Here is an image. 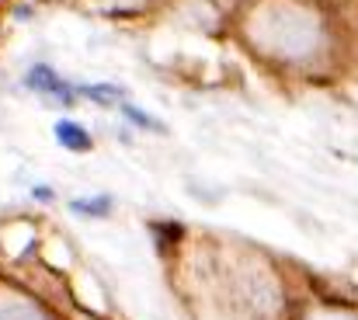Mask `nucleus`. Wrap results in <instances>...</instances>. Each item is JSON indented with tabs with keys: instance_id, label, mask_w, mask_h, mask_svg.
Wrapping results in <instances>:
<instances>
[{
	"instance_id": "2",
	"label": "nucleus",
	"mask_w": 358,
	"mask_h": 320,
	"mask_svg": "<svg viewBox=\"0 0 358 320\" xmlns=\"http://www.w3.org/2000/svg\"><path fill=\"white\" fill-rule=\"evenodd\" d=\"M52 136H56V143L63 146V150H70V153H87L91 146H94V139L87 136V129L84 125H77V122H56V129H52Z\"/></svg>"
},
{
	"instance_id": "4",
	"label": "nucleus",
	"mask_w": 358,
	"mask_h": 320,
	"mask_svg": "<svg viewBox=\"0 0 358 320\" xmlns=\"http://www.w3.org/2000/svg\"><path fill=\"white\" fill-rule=\"evenodd\" d=\"M112 206H115V199L112 195H98V199H73L70 202V209L80 216H94V219H101V216L112 213Z\"/></svg>"
},
{
	"instance_id": "5",
	"label": "nucleus",
	"mask_w": 358,
	"mask_h": 320,
	"mask_svg": "<svg viewBox=\"0 0 358 320\" xmlns=\"http://www.w3.org/2000/svg\"><path fill=\"white\" fill-rule=\"evenodd\" d=\"M122 115L132 122V125H139V129H153V132H164V122H157V118H150L146 111H139V108H132V105H125L122 102Z\"/></svg>"
},
{
	"instance_id": "1",
	"label": "nucleus",
	"mask_w": 358,
	"mask_h": 320,
	"mask_svg": "<svg viewBox=\"0 0 358 320\" xmlns=\"http://www.w3.org/2000/svg\"><path fill=\"white\" fill-rule=\"evenodd\" d=\"M24 88L35 91V95H42V98H52V102H59V105H73V88L63 84V81L56 77V70L45 67V63H38V67L28 70Z\"/></svg>"
},
{
	"instance_id": "3",
	"label": "nucleus",
	"mask_w": 358,
	"mask_h": 320,
	"mask_svg": "<svg viewBox=\"0 0 358 320\" xmlns=\"http://www.w3.org/2000/svg\"><path fill=\"white\" fill-rule=\"evenodd\" d=\"M80 95L91 98V102H98V105H105V108H115V102H119V105L125 102V88H119V84H84Z\"/></svg>"
}]
</instances>
